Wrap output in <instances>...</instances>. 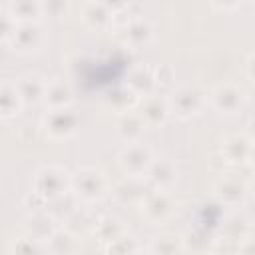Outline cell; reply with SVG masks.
I'll list each match as a JSON object with an SVG mask.
<instances>
[{
    "mask_svg": "<svg viewBox=\"0 0 255 255\" xmlns=\"http://www.w3.org/2000/svg\"><path fill=\"white\" fill-rule=\"evenodd\" d=\"M78 175L82 177V179H80V191H82V195H86V197H96V195L102 193V177H100L98 171L88 169V171H82V173H78Z\"/></svg>",
    "mask_w": 255,
    "mask_h": 255,
    "instance_id": "2",
    "label": "cell"
},
{
    "mask_svg": "<svg viewBox=\"0 0 255 255\" xmlns=\"http://www.w3.org/2000/svg\"><path fill=\"white\" fill-rule=\"evenodd\" d=\"M120 163L126 171L129 173H141L145 171L149 165H151V153L147 147H141V145H131L128 147L122 157H120Z\"/></svg>",
    "mask_w": 255,
    "mask_h": 255,
    "instance_id": "1",
    "label": "cell"
}]
</instances>
